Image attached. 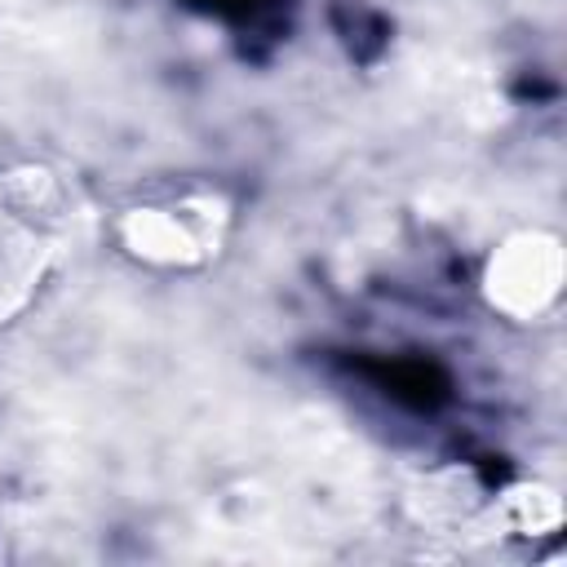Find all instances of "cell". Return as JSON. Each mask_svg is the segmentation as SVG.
I'll list each match as a JSON object with an SVG mask.
<instances>
[{"label": "cell", "instance_id": "cell-1", "mask_svg": "<svg viewBox=\"0 0 567 567\" xmlns=\"http://www.w3.org/2000/svg\"><path fill=\"white\" fill-rule=\"evenodd\" d=\"M368 372L390 399H399L408 408L425 412L447 399V377L430 359H381V363H368Z\"/></svg>", "mask_w": 567, "mask_h": 567}, {"label": "cell", "instance_id": "cell-2", "mask_svg": "<svg viewBox=\"0 0 567 567\" xmlns=\"http://www.w3.org/2000/svg\"><path fill=\"white\" fill-rule=\"evenodd\" d=\"M190 9L199 13H217V18H235V22H248L266 0H186Z\"/></svg>", "mask_w": 567, "mask_h": 567}]
</instances>
